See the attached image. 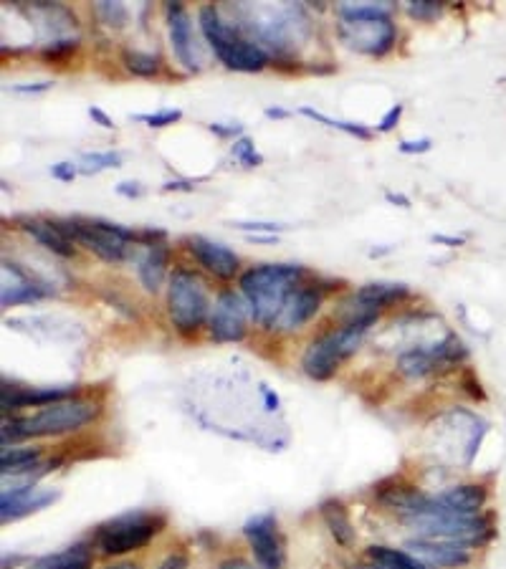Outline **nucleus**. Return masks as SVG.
Here are the masks:
<instances>
[{
    "label": "nucleus",
    "instance_id": "nucleus-1",
    "mask_svg": "<svg viewBox=\"0 0 506 569\" xmlns=\"http://www.w3.org/2000/svg\"><path fill=\"white\" fill-rule=\"evenodd\" d=\"M307 276V269L297 264H261L243 271L238 286H241L243 299L251 309V317L261 327L274 329L289 294Z\"/></svg>",
    "mask_w": 506,
    "mask_h": 569
},
{
    "label": "nucleus",
    "instance_id": "nucleus-2",
    "mask_svg": "<svg viewBox=\"0 0 506 569\" xmlns=\"http://www.w3.org/2000/svg\"><path fill=\"white\" fill-rule=\"evenodd\" d=\"M102 408L94 400L69 398L61 403L44 405L38 413L28 418H13L11 423H3V443L26 441V438H56V435L76 433L84 425L94 423L99 418Z\"/></svg>",
    "mask_w": 506,
    "mask_h": 569
},
{
    "label": "nucleus",
    "instance_id": "nucleus-3",
    "mask_svg": "<svg viewBox=\"0 0 506 569\" xmlns=\"http://www.w3.org/2000/svg\"><path fill=\"white\" fill-rule=\"evenodd\" d=\"M340 11V33L342 41L350 49L365 56H385L395 46L398 28L393 23V8L380 3H345Z\"/></svg>",
    "mask_w": 506,
    "mask_h": 569
},
{
    "label": "nucleus",
    "instance_id": "nucleus-4",
    "mask_svg": "<svg viewBox=\"0 0 506 569\" xmlns=\"http://www.w3.org/2000/svg\"><path fill=\"white\" fill-rule=\"evenodd\" d=\"M198 23L208 46L226 69L253 74V71H261L269 66V54H266L264 46H259L253 38L243 36L241 28L228 26L213 3L200 6Z\"/></svg>",
    "mask_w": 506,
    "mask_h": 569
},
{
    "label": "nucleus",
    "instance_id": "nucleus-5",
    "mask_svg": "<svg viewBox=\"0 0 506 569\" xmlns=\"http://www.w3.org/2000/svg\"><path fill=\"white\" fill-rule=\"evenodd\" d=\"M405 521L420 534V539H446V542L479 547V544H486L494 537V521H491V516L451 514V511L438 509L433 504V496H428L423 501V506Z\"/></svg>",
    "mask_w": 506,
    "mask_h": 569
},
{
    "label": "nucleus",
    "instance_id": "nucleus-6",
    "mask_svg": "<svg viewBox=\"0 0 506 569\" xmlns=\"http://www.w3.org/2000/svg\"><path fill=\"white\" fill-rule=\"evenodd\" d=\"M375 322H377V317L350 319L345 327L332 329V332H327L319 339H314L302 357L304 375L312 377V380H317V382H324V380H329V377L337 375L342 362L350 360V357L355 355L357 347H360V342H362V337H365V332Z\"/></svg>",
    "mask_w": 506,
    "mask_h": 569
},
{
    "label": "nucleus",
    "instance_id": "nucleus-7",
    "mask_svg": "<svg viewBox=\"0 0 506 569\" xmlns=\"http://www.w3.org/2000/svg\"><path fill=\"white\" fill-rule=\"evenodd\" d=\"M61 231L69 236V241L81 243L92 253H97L107 264H119L130 256L132 241H137V233L130 228H122L119 223L102 221V218H87V215H74V218H56Z\"/></svg>",
    "mask_w": 506,
    "mask_h": 569
},
{
    "label": "nucleus",
    "instance_id": "nucleus-8",
    "mask_svg": "<svg viewBox=\"0 0 506 569\" xmlns=\"http://www.w3.org/2000/svg\"><path fill=\"white\" fill-rule=\"evenodd\" d=\"M167 314L180 334H195L210 317V301L205 281L195 271L173 269L167 284Z\"/></svg>",
    "mask_w": 506,
    "mask_h": 569
},
{
    "label": "nucleus",
    "instance_id": "nucleus-9",
    "mask_svg": "<svg viewBox=\"0 0 506 569\" xmlns=\"http://www.w3.org/2000/svg\"><path fill=\"white\" fill-rule=\"evenodd\" d=\"M167 519L155 511H130V514L114 516L104 521L94 534V542L107 557H122L142 549L152 542V537L165 529Z\"/></svg>",
    "mask_w": 506,
    "mask_h": 569
},
{
    "label": "nucleus",
    "instance_id": "nucleus-10",
    "mask_svg": "<svg viewBox=\"0 0 506 569\" xmlns=\"http://www.w3.org/2000/svg\"><path fill=\"white\" fill-rule=\"evenodd\" d=\"M248 309L246 299L238 296L236 291L226 289L216 296L213 306H210L208 317V332L216 342L228 344V342H241L246 337L248 329Z\"/></svg>",
    "mask_w": 506,
    "mask_h": 569
},
{
    "label": "nucleus",
    "instance_id": "nucleus-11",
    "mask_svg": "<svg viewBox=\"0 0 506 569\" xmlns=\"http://www.w3.org/2000/svg\"><path fill=\"white\" fill-rule=\"evenodd\" d=\"M466 347H463L461 339L456 334H448L443 342L433 344L431 349H410L400 357L398 367L403 375L408 377H423L431 375V372L448 370V367H456L458 362L466 360Z\"/></svg>",
    "mask_w": 506,
    "mask_h": 569
},
{
    "label": "nucleus",
    "instance_id": "nucleus-12",
    "mask_svg": "<svg viewBox=\"0 0 506 569\" xmlns=\"http://www.w3.org/2000/svg\"><path fill=\"white\" fill-rule=\"evenodd\" d=\"M248 544H251L253 562L259 569L284 567V544H281L279 529H276L274 514H256L243 524Z\"/></svg>",
    "mask_w": 506,
    "mask_h": 569
},
{
    "label": "nucleus",
    "instance_id": "nucleus-13",
    "mask_svg": "<svg viewBox=\"0 0 506 569\" xmlns=\"http://www.w3.org/2000/svg\"><path fill=\"white\" fill-rule=\"evenodd\" d=\"M322 299H324L322 286H319L317 281L304 279L302 284L289 294V299H286L284 309H281V317L274 329H281V332H297V329H302L304 324L312 322L314 314L319 312Z\"/></svg>",
    "mask_w": 506,
    "mask_h": 569
},
{
    "label": "nucleus",
    "instance_id": "nucleus-14",
    "mask_svg": "<svg viewBox=\"0 0 506 569\" xmlns=\"http://www.w3.org/2000/svg\"><path fill=\"white\" fill-rule=\"evenodd\" d=\"M185 246L193 253L195 261H198L208 274L216 276V279L231 281L233 276L238 274V269H241V258H238L231 248L223 246V243L210 241V238L205 236H188L185 238Z\"/></svg>",
    "mask_w": 506,
    "mask_h": 569
},
{
    "label": "nucleus",
    "instance_id": "nucleus-15",
    "mask_svg": "<svg viewBox=\"0 0 506 569\" xmlns=\"http://www.w3.org/2000/svg\"><path fill=\"white\" fill-rule=\"evenodd\" d=\"M167 16V31H170V43H173L175 59L180 61L185 71H198L200 61L195 54V36H193V23H190L188 11L183 3H167L165 6Z\"/></svg>",
    "mask_w": 506,
    "mask_h": 569
},
{
    "label": "nucleus",
    "instance_id": "nucleus-16",
    "mask_svg": "<svg viewBox=\"0 0 506 569\" xmlns=\"http://www.w3.org/2000/svg\"><path fill=\"white\" fill-rule=\"evenodd\" d=\"M413 557H418L420 562H426L428 567H446V569H458L463 564H469L471 549L469 544L458 542H446V539H413V542L405 544Z\"/></svg>",
    "mask_w": 506,
    "mask_h": 569
},
{
    "label": "nucleus",
    "instance_id": "nucleus-17",
    "mask_svg": "<svg viewBox=\"0 0 506 569\" xmlns=\"http://www.w3.org/2000/svg\"><path fill=\"white\" fill-rule=\"evenodd\" d=\"M56 499H59V491H41L33 484L3 491V499H0V519H3V524H8V521H16L38 509H46V506L54 504Z\"/></svg>",
    "mask_w": 506,
    "mask_h": 569
},
{
    "label": "nucleus",
    "instance_id": "nucleus-18",
    "mask_svg": "<svg viewBox=\"0 0 506 569\" xmlns=\"http://www.w3.org/2000/svg\"><path fill=\"white\" fill-rule=\"evenodd\" d=\"M405 296H408V286L405 284H367V286H362V289L355 291V296L350 299L352 309H355L352 319L377 317V312H380V309H385L388 304H395V301L405 299Z\"/></svg>",
    "mask_w": 506,
    "mask_h": 569
},
{
    "label": "nucleus",
    "instance_id": "nucleus-19",
    "mask_svg": "<svg viewBox=\"0 0 506 569\" xmlns=\"http://www.w3.org/2000/svg\"><path fill=\"white\" fill-rule=\"evenodd\" d=\"M486 501H489V489L484 484H458L453 489H446L438 496H433V504L438 509L463 516L481 514Z\"/></svg>",
    "mask_w": 506,
    "mask_h": 569
},
{
    "label": "nucleus",
    "instance_id": "nucleus-20",
    "mask_svg": "<svg viewBox=\"0 0 506 569\" xmlns=\"http://www.w3.org/2000/svg\"><path fill=\"white\" fill-rule=\"evenodd\" d=\"M18 228L23 233H28L38 246H44L46 251L54 253V256L74 258L76 243L69 241V236L61 231L56 218L54 221H46V218H18Z\"/></svg>",
    "mask_w": 506,
    "mask_h": 569
},
{
    "label": "nucleus",
    "instance_id": "nucleus-21",
    "mask_svg": "<svg viewBox=\"0 0 506 569\" xmlns=\"http://www.w3.org/2000/svg\"><path fill=\"white\" fill-rule=\"evenodd\" d=\"M3 274L11 276V281L3 279V306L31 304V301L44 299L49 294V289H41V284H36L21 266L6 261L3 264Z\"/></svg>",
    "mask_w": 506,
    "mask_h": 569
},
{
    "label": "nucleus",
    "instance_id": "nucleus-22",
    "mask_svg": "<svg viewBox=\"0 0 506 569\" xmlns=\"http://www.w3.org/2000/svg\"><path fill=\"white\" fill-rule=\"evenodd\" d=\"M167 261H170V248L165 243H155V246H145V253L137 261V276H140L142 286L150 294H157L167 276Z\"/></svg>",
    "mask_w": 506,
    "mask_h": 569
},
{
    "label": "nucleus",
    "instance_id": "nucleus-23",
    "mask_svg": "<svg viewBox=\"0 0 506 569\" xmlns=\"http://www.w3.org/2000/svg\"><path fill=\"white\" fill-rule=\"evenodd\" d=\"M322 511V519L327 524L329 534L334 537V542L342 544V547H352L355 544V527H352V519L347 514L345 504L337 499H329L319 506Z\"/></svg>",
    "mask_w": 506,
    "mask_h": 569
},
{
    "label": "nucleus",
    "instance_id": "nucleus-24",
    "mask_svg": "<svg viewBox=\"0 0 506 569\" xmlns=\"http://www.w3.org/2000/svg\"><path fill=\"white\" fill-rule=\"evenodd\" d=\"M92 567V552L87 544H74L59 554H49L33 562L31 569H89Z\"/></svg>",
    "mask_w": 506,
    "mask_h": 569
},
{
    "label": "nucleus",
    "instance_id": "nucleus-25",
    "mask_svg": "<svg viewBox=\"0 0 506 569\" xmlns=\"http://www.w3.org/2000/svg\"><path fill=\"white\" fill-rule=\"evenodd\" d=\"M41 461V448H8L3 446L0 456V473L3 476H21V473L36 471Z\"/></svg>",
    "mask_w": 506,
    "mask_h": 569
},
{
    "label": "nucleus",
    "instance_id": "nucleus-26",
    "mask_svg": "<svg viewBox=\"0 0 506 569\" xmlns=\"http://www.w3.org/2000/svg\"><path fill=\"white\" fill-rule=\"evenodd\" d=\"M367 557L375 562L377 569H431L426 562H420L410 552L393 547H370L367 549Z\"/></svg>",
    "mask_w": 506,
    "mask_h": 569
},
{
    "label": "nucleus",
    "instance_id": "nucleus-27",
    "mask_svg": "<svg viewBox=\"0 0 506 569\" xmlns=\"http://www.w3.org/2000/svg\"><path fill=\"white\" fill-rule=\"evenodd\" d=\"M122 64L127 71H132L135 76H145V79L157 76L162 69L160 56L152 54V51H140V49H124Z\"/></svg>",
    "mask_w": 506,
    "mask_h": 569
},
{
    "label": "nucleus",
    "instance_id": "nucleus-28",
    "mask_svg": "<svg viewBox=\"0 0 506 569\" xmlns=\"http://www.w3.org/2000/svg\"><path fill=\"white\" fill-rule=\"evenodd\" d=\"M299 114H304V117L314 119V122H322L324 127H332V129H340V132H347V135L352 137H360V140H370L372 132L365 127V124H357V122H342V119H332L327 117V114L317 112V109L312 107H302L299 109Z\"/></svg>",
    "mask_w": 506,
    "mask_h": 569
},
{
    "label": "nucleus",
    "instance_id": "nucleus-29",
    "mask_svg": "<svg viewBox=\"0 0 506 569\" xmlns=\"http://www.w3.org/2000/svg\"><path fill=\"white\" fill-rule=\"evenodd\" d=\"M109 167H122V155L119 152H87V155H81V175H97V172L109 170Z\"/></svg>",
    "mask_w": 506,
    "mask_h": 569
},
{
    "label": "nucleus",
    "instance_id": "nucleus-30",
    "mask_svg": "<svg viewBox=\"0 0 506 569\" xmlns=\"http://www.w3.org/2000/svg\"><path fill=\"white\" fill-rule=\"evenodd\" d=\"M231 157L243 167H261L264 165V155L256 150L251 137H238L231 147Z\"/></svg>",
    "mask_w": 506,
    "mask_h": 569
},
{
    "label": "nucleus",
    "instance_id": "nucleus-31",
    "mask_svg": "<svg viewBox=\"0 0 506 569\" xmlns=\"http://www.w3.org/2000/svg\"><path fill=\"white\" fill-rule=\"evenodd\" d=\"M137 122H145L147 127L152 129H162L167 124H175L183 119V112L180 109H160V112H152V114H135Z\"/></svg>",
    "mask_w": 506,
    "mask_h": 569
},
{
    "label": "nucleus",
    "instance_id": "nucleus-32",
    "mask_svg": "<svg viewBox=\"0 0 506 569\" xmlns=\"http://www.w3.org/2000/svg\"><path fill=\"white\" fill-rule=\"evenodd\" d=\"M97 16L102 18L107 26L122 28L124 23H127V18H130V13H127V8H124L122 3H97Z\"/></svg>",
    "mask_w": 506,
    "mask_h": 569
},
{
    "label": "nucleus",
    "instance_id": "nucleus-33",
    "mask_svg": "<svg viewBox=\"0 0 506 569\" xmlns=\"http://www.w3.org/2000/svg\"><path fill=\"white\" fill-rule=\"evenodd\" d=\"M405 11H408V16H413L415 21H433V18L441 13V3H436V0H410V3H405Z\"/></svg>",
    "mask_w": 506,
    "mask_h": 569
},
{
    "label": "nucleus",
    "instance_id": "nucleus-34",
    "mask_svg": "<svg viewBox=\"0 0 506 569\" xmlns=\"http://www.w3.org/2000/svg\"><path fill=\"white\" fill-rule=\"evenodd\" d=\"M233 228H238V231H248L251 236H259V233H269V236H276V233L286 231L289 226H284V223H231Z\"/></svg>",
    "mask_w": 506,
    "mask_h": 569
},
{
    "label": "nucleus",
    "instance_id": "nucleus-35",
    "mask_svg": "<svg viewBox=\"0 0 506 569\" xmlns=\"http://www.w3.org/2000/svg\"><path fill=\"white\" fill-rule=\"evenodd\" d=\"M76 175H79V165H76V162H56V165L51 167V178L61 180V183H71Z\"/></svg>",
    "mask_w": 506,
    "mask_h": 569
},
{
    "label": "nucleus",
    "instance_id": "nucleus-36",
    "mask_svg": "<svg viewBox=\"0 0 506 569\" xmlns=\"http://www.w3.org/2000/svg\"><path fill=\"white\" fill-rule=\"evenodd\" d=\"M400 117H403V104H395V107H390L388 112L383 114V119L377 124V132H393L395 124L400 122Z\"/></svg>",
    "mask_w": 506,
    "mask_h": 569
},
{
    "label": "nucleus",
    "instance_id": "nucleus-37",
    "mask_svg": "<svg viewBox=\"0 0 506 569\" xmlns=\"http://www.w3.org/2000/svg\"><path fill=\"white\" fill-rule=\"evenodd\" d=\"M433 147V140H428V137H423V140H403L400 142V152L403 155H423V152H428Z\"/></svg>",
    "mask_w": 506,
    "mask_h": 569
},
{
    "label": "nucleus",
    "instance_id": "nucleus-38",
    "mask_svg": "<svg viewBox=\"0 0 506 569\" xmlns=\"http://www.w3.org/2000/svg\"><path fill=\"white\" fill-rule=\"evenodd\" d=\"M208 129H210V132H213V135H218V137H238L243 132L241 124H221V122L208 124Z\"/></svg>",
    "mask_w": 506,
    "mask_h": 569
},
{
    "label": "nucleus",
    "instance_id": "nucleus-39",
    "mask_svg": "<svg viewBox=\"0 0 506 569\" xmlns=\"http://www.w3.org/2000/svg\"><path fill=\"white\" fill-rule=\"evenodd\" d=\"M54 81H38V84H18L13 86V92L16 94H41V92H49Z\"/></svg>",
    "mask_w": 506,
    "mask_h": 569
},
{
    "label": "nucleus",
    "instance_id": "nucleus-40",
    "mask_svg": "<svg viewBox=\"0 0 506 569\" xmlns=\"http://www.w3.org/2000/svg\"><path fill=\"white\" fill-rule=\"evenodd\" d=\"M89 117H92L94 122H97L99 127H104V129H114V127H117V124H114V119L109 117V114L104 112V109H99V107H89Z\"/></svg>",
    "mask_w": 506,
    "mask_h": 569
},
{
    "label": "nucleus",
    "instance_id": "nucleus-41",
    "mask_svg": "<svg viewBox=\"0 0 506 569\" xmlns=\"http://www.w3.org/2000/svg\"><path fill=\"white\" fill-rule=\"evenodd\" d=\"M160 569H188V557H185V554H170V557L160 564Z\"/></svg>",
    "mask_w": 506,
    "mask_h": 569
},
{
    "label": "nucleus",
    "instance_id": "nucleus-42",
    "mask_svg": "<svg viewBox=\"0 0 506 569\" xmlns=\"http://www.w3.org/2000/svg\"><path fill=\"white\" fill-rule=\"evenodd\" d=\"M117 193L124 195V198H140L142 185L140 183H119Z\"/></svg>",
    "mask_w": 506,
    "mask_h": 569
},
{
    "label": "nucleus",
    "instance_id": "nucleus-43",
    "mask_svg": "<svg viewBox=\"0 0 506 569\" xmlns=\"http://www.w3.org/2000/svg\"><path fill=\"white\" fill-rule=\"evenodd\" d=\"M198 180H170V183L162 185V190H193Z\"/></svg>",
    "mask_w": 506,
    "mask_h": 569
},
{
    "label": "nucleus",
    "instance_id": "nucleus-44",
    "mask_svg": "<svg viewBox=\"0 0 506 569\" xmlns=\"http://www.w3.org/2000/svg\"><path fill=\"white\" fill-rule=\"evenodd\" d=\"M433 243H446V246H463V238H456V236H431Z\"/></svg>",
    "mask_w": 506,
    "mask_h": 569
},
{
    "label": "nucleus",
    "instance_id": "nucleus-45",
    "mask_svg": "<svg viewBox=\"0 0 506 569\" xmlns=\"http://www.w3.org/2000/svg\"><path fill=\"white\" fill-rule=\"evenodd\" d=\"M385 198H388V203H398L400 208H410V198H405V195H400V193H385Z\"/></svg>",
    "mask_w": 506,
    "mask_h": 569
},
{
    "label": "nucleus",
    "instance_id": "nucleus-46",
    "mask_svg": "<svg viewBox=\"0 0 506 569\" xmlns=\"http://www.w3.org/2000/svg\"><path fill=\"white\" fill-rule=\"evenodd\" d=\"M218 569H251V564L243 562V559H228V562H223Z\"/></svg>",
    "mask_w": 506,
    "mask_h": 569
},
{
    "label": "nucleus",
    "instance_id": "nucleus-47",
    "mask_svg": "<svg viewBox=\"0 0 506 569\" xmlns=\"http://www.w3.org/2000/svg\"><path fill=\"white\" fill-rule=\"evenodd\" d=\"M264 114L269 119H286L289 117V112H286V109H281V107H266Z\"/></svg>",
    "mask_w": 506,
    "mask_h": 569
},
{
    "label": "nucleus",
    "instance_id": "nucleus-48",
    "mask_svg": "<svg viewBox=\"0 0 506 569\" xmlns=\"http://www.w3.org/2000/svg\"><path fill=\"white\" fill-rule=\"evenodd\" d=\"M261 392H264V398H266V410H276V408H279V398H276L274 392L266 390V387H264V390H261Z\"/></svg>",
    "mask_w": 506,
    "mask_h": 569
},
{
    "label": "nucleus",
    "instance_id": "nucleus-49",
    "mask_svg": "<svg viewBox=\"0 0 506 569\" xmlns=\"http://www.w3.org/2000/svg\"><path fill=\"white\" fill-rule=\"evenodd\" d=\"M104 569H142V567L132 562H119V564H112V567H104Z\"/></svg>",
    "mask_w": 506,
    "mask_h": 569
},
{
    "label": "nucleus",
    "instance_id": "nucleus-50",
    "mask_svg": "<svg viewBox=\"0 0 506 569\" xmlns=\"http://www.w3.org/2000/svg\"><path fill=\"white\" fill-rule=\"evenodd\" d=\"M253 243H276V236H248Z\"/></svg>",
    "mask_w": 506,
    "mask_h": 569
}]
</instances>
